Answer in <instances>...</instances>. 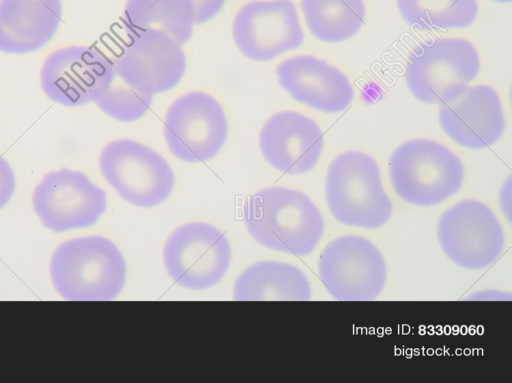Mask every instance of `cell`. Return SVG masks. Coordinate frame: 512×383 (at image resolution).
Instances as JSON below:
<instances>
[{
    "label": "cell",
    "mask_w": 512,
    "mask_h": 383,
    "mask_svg": "<svg viewBox=\"0 0 512 383\" xmlns=\"http://www.w3.org/2000/svg\"><path fill=\"white\" fill-rule=\"evenodd\" d=\"M243 212L245 227L258 243L296 256L311 253L324 231L320 211L298 190L264 188L248 198Z\"/></svg>",
    "instance_id": "6da1fadb"
},
{
    "label": "cell",
    "mask_w": 512,
    "mask_h": 383,
    "mask_svg": "<svg viewBox=\"0 0 512 383\" xmlns=\"http://www.w3.org/2000/svg\"><path fill=\"white\" fill-rule=\"evenodd\" d=\"M56 292L70 301H107L121 292L126 279L125 260L116 245L102 236L68 240L50 260Z\"/></svg>",
    "instance_id": "7a4b0ae2"
},
{
    "label": "cell",
    "mask_w": 512,
    "mask_h": 383,
    "mask_svg": "<svg viewBox=\"0 0 512 383\" xmlns=\"http://www.w3.org/2000/svg\"><path fill=\"white\" fill-rule=\"evenodd\" d=\"M325 196L332 216L344 225L374 229L384 225L392 213L379 167L364 152L347 151L332 160Z\"/></svg>",
    "instance_id": "3957f363"
},
{
    "label": "cell",
    "mask_w": 512,
    "mask_h": 383,
    "mask_svg": "<svg viewBox=\"0 0 512 383\" xmlns=\"http://www.w3.org/2000/svg\"><path fill=\"white\" fill-rule=\"evenodd\" d=\"M389 176L400 198L424 207L455 194L462 185L464 168L459 157L441 143L412 139L392 153Z\"/></svg>",
    "instance_id": "277c9868"
},
{
    "label": "cell",
    "mask_w": 512,
    "mask_h": 383,
    "mask_svg": "<svg viewBox=\"0 0 512 383\" xmlns=\"http://www.w3.org/2000/svg\"><path fill=\"white\" fill-rule=\"evenodd\" d=\"M478 52L463 38H438L419 44L410 53L405 79L411 94L426 104L454 100L477 76Z\"/></svg>",
    "instance_id": "5b68a950"
},
{
    "label": "cell",
    "mask_w": 512,
    "mask_h": 383,
    "mask_svg": "<svg viewBox=\"0 0 512 383\" xmlns=\"http://www.w3.org/2000/svg\"><path fill=\"white\" fill-rule=\"evenodd\" d=\"M99 169L110 186L137 207L159 205L174 188V172L166 159L133 139L107 143L99 156Z\"/></svg>",
    "instance_id": "8992f818"
},
{
    "label": "cell",
    "mask_w": 512,
    "mask_h": 383,
    "mask_svg": "<svg viewBox=\"0 0 512 383\" xmlns=\"http://www.w3.org/2000/svg\"><path fill=\"white\" fill-rule=\"evenodd\" d=\"M126 40L111 59L126 85L151 95L170 91L187 68L182 45L165 32L124 27Z\"/></svg>",
    "instance_id": "52a82bcc"
},
{
    "label": "cell",
    "mask_w": 512,
    "mask_h": 383,
    "mask_svg": "<svg viewBox=\"0 0 512 383\" xmlns=\"http://www.w3.org/2000/svg\"><path fill=\"white\" fill-rule=\"evenodd\" d=\"M163 136L177 159L197 163L215 157L228 137V120L220 102L203 91H190L168 107Z\"/></svg>",
    "instance_id": "ba28073f"
},
{
    "label": "cell",
    "mask_w": 512,
    "mask_h": 383,
    "mask_svg": "<svg viewBox=\"0 0 512 383\" xmlns=\"http://www.w3.org/2000/svg\"><path fill=\"white\" fill-rule=\"evenodd\" d=\"M318 273L327 292L340 301L373 300L386 280L385 261L378 248L355 235L338 237L326 245Z\"/></svg>",
    "instance_id": "9c48e42d"
},
{
    "label": "cell",
    "mask_w": 512,
    "mask_h": 383,
    "mask_svg": "<svg viewBox=\"0 0 512 383\" xmlns=\"http://www.w3.org/2000/svg\"><path fill=\"white\" fill-rule=\"evenodd\" d=\"M116 77L112 60L94 47L69 46L52 52L40 70L45 95L68 107L99 99Z\"/></svg>",
    "instance_id": "30bf717a"
},
{
    "label": "cell",
    "mask_w": 512,
    "mask_h": 383,
    "mask_svg": "<svg viewBox=\"0 0 512 383\" xmlns=\"http://www.w3.org/2000/svg\"><path fill=\"white\" fill-rule=\"evenodd\" d=\"M231 250L226 236L207 223H189L168 237L163 262L180 286L202 290L214 286L226 273Z\"/></svg>",
    "instance_id": "8fae6325"
},
{
    "label": "cell",
    "mask_w": 512,
    "mask_h": 383,
    "mask_svg": "<svg viewBox=\"0 0 512 383\" xmlns=\"http://www.w3.org/2000/svg\"><path fill=\"white\" fill-rule=\"evenodd\" d=\"M445 255L456 265L481 269L492 264L504 247V233L496 216L477 200H462L446 210L437 225Z\"/></svg>",
    "instance_id": "7c38bea8"
},
{
    "label": "cell",
    "mask_w": 512,
    "mask_h": 383,
    "mask_svg": "<svg viewBox=\"0 0 512 383\" xmlns=\"http://www.w3.org/2000/svg\"><path fill=\"white\" fill-rule=\"evenodd\" d=\"M106 193L80 171L62 168L44 175L32 194V205L47 229L59 233L89 227L106 209Z\"/></svg>",
    "instance_id": "4fadbf2b"
},
{
    "label": "cell",
    "mask_w": 512,
    "mask_h": 383,
    "mask_svg": "<svg viewBox=\"0 0 512 383\" xmlns=\"http://www.w3.org/2000/svg\"><path fill=\"white\" fill-rule=\"evenodd\" d=\"M232 36L238 50L248 59L267 62L296 49L304 34L291 0H253L235 14Z\"/></svg>",
    "instance_id": "5bb4252c"
},
{
    "label": "cell",
    "mask_w": 512,
    "mask_h": 383,
    "mask_svg": "<svg viewBox=\"0 0 512 383\" xmlns=\"http://www.w3.org/2000/svg\"><path fill=\"white\" fill-rule=\"evenodd\" d=\"M259 148L274 169L299 175L316 165L323 148V134L311 118L295 111H279L263 123Z\"/></svg>",
    "instance_id": "9a60e30c"
},
{
    "label": "cell",
    "mask_w": 512,
    "mask_h": 383,
    "mask_svg": "<svg viewBox=\"0 0 512 383\" xmlns=\"http://www.w3.org/2000/svg\"><path fill=\"white\" fill-rule=\"evenodd\" d=\"M438 117L444 133L469 149L491 146L505 127L499 96L487 85L467 87L454 100L440 104Z\"/></svg>",
    "instance_id": "2e32d148"
},
{
    "label": "cell",
    "mask_w": 512,
    "mask_h": 383,
    "mask_svg": "<svg viewBox=\"0 0 512 383\" xmlns=\"http://www.w3.org/2000/svg\"><path fill=\"white\" fill-rule=\"evenodd\" d=\"M280 86L297 102L325 113L344 111L353 99L348 78L337 68L312 55H297L276 69Z\"/></svg>",
    "instance_id": "e0dca14e"
},
{
    "label": "cell",
    "mask_w": 512,
    "mask_h": 383,
    "mask_svg": "<svg viewBox=\"0 0 512 383\" xmlns=\"http://www.w3.org/2000/svg\"><path fill=\"white\" fill-rule=\"evenodd\" d=\"M62 16L61 0H0V51L25 54L47 44Z\"/></svg>",
    "instance_id": "ac0fdd59"
},
{
    "label": "cell",
    "mask_w": 512,
    "mask_h": 383,
    "mask_svg": "<svg viewBox=\"0 0 512 383\" xmlns=\"http://www.w3.org/2000/svg\"><path fill=\"white\" fill-rule=\"evenodd\" d=\"M233 297L238 301H306L311 297V287L297 267L262 261L247 267L238 276Z\"/></svg>",
    "instance_id": "d6986e66"
},
{
    "label": "cell",
    "mask_w": 512,
    "mask_h": 383,
    "mask_svg": "<svg viewBox=\"0 0 512 383\" xmlns=\"http://www.w3.org/2000/svg\"><path fill=\"white\" fill-rule=\"evenodd\" d=\"M124 27L165 32L181 45L193 33L195 13L191 0H127Z\"/></svg>",
    "instance_id": "ffe728a7"
},
{
    "label": "cell",
    "mask_w": 512,
    "mask_h": 383,
    "mask_svg": "<svg viewBox=\"0 0 512 383\" xmlns=\"http://www.w3.org/2000/svg\"><path fill=\"white\" fill-rule=\"evenodd\" d=\"M300 7L310 33L323 42L349 39L365 18L363 0H301Z\"/></svg>",
    "instance_id": "44dd1931"
},
{
    "label": "cell",
    "mask_w": 512,
    "mask_h": 383,
    "mask_svg": "<svg viewBox=\"0 0 512 383\" xmlns=\"http://www.w3.org/2000/svg\"><path fill=\"white\" fill-rule=\"evenodd\" d=\"M403 19L421 30L464 28L478 13L476 0H397Z\"/></svg>",
    "instance_id": "7402d4cb"
},
{
    "label": "cell",
    "mask_w": 512,
    "mask_h": 383,
    "mask_svg": "<svg viewBox=\"0 0 512 383\" xmlns=\"http://www.w3.org/2000/svg\"><path fill=\"white\" fill-rule=\"evenodd\" d=\"M153 95L138 91L125 83L111 87L94 103L106 115L119 122H134L150 109Z\"/></svg>",
    "instance_id": "603a6c76"
},
{
    "label": "cell",
    "mask_w": 512,
    "mask_h": 383,
    "mask_svg": "<svg viewBox=\"0 0 512 383\" xmlns=\"http://www.w3.org/2000/svg\"><path fill=\"white\" fill-rule=\"evenodd\" d=\"M15 187L14 172L8 161L0 156V209L8 203Z\"/></svg>",
    "instance_id": "cb8c5ba5"
},
{
    "label": "cell",
    "mask_w": 512,
    "mask_h": 383,
    "mask_svg": "<svg viewBox=\"0 0 512 383\" xmlns=\"http://www.w3.org/2000/svg\"><path fill=\"white\" fill-rule=\"evenodd\" d=\"M195 25H201L214 18L223 8L226 0H191Z\"/></svg>",
    "instance_id": "d4e9b609"
},
{
    "label": "cell",
    "mask_w": 512,
    "mask_h": 383,
    "mask_svg": "<svg viewBox=\"0 0 512 383\" xmlns=\"http://www.w3.org/2000/svg\"><path fill=\"white\" fill-rule=\"evenodd\" d=\"M492 1L499 2V3L511 2V0H492Z\"/></svg>",
    "instance_id": "484cf974"
}]
</instances>
